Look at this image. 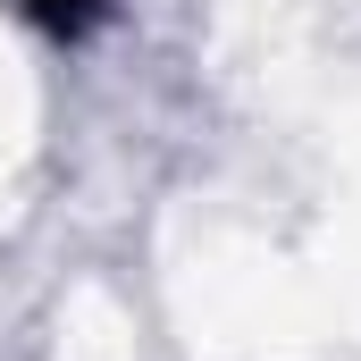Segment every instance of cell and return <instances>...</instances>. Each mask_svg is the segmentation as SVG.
<instances>
[{"instance_id":"1","label":"cell","mask_w":361,"mask_h":361,"mask_svg":"<svg viewBox=\"0 0 361 361\" xmlns=\"http://www.w3.org/2000/svg\"><path fill=\"white\" fill-rule=\"evenodd\" d=\"M25 17H34L42 34H59V42H76V34H92V25L109 17V0H25Z\"/></svg>"}]
</instances>
